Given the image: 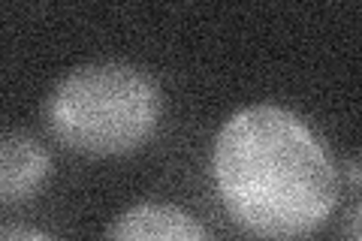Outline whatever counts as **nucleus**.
Segmentation results:
<instances>
[{
  "label": "nucleus",
  "instance_id": "f257e3e1",
  "mask_svg": "<svg viewBox=\"0 0 362 241\" xmlns=\"http://www.w3.org/2000/svg\"><path fill=\"white\" fill-rule=\"evenodd\" d=\"M209 175L230 221L263 241L311 235L338 205V169L323 136L278 102H251L221 124Z\"/></svg>",
  "mask_w": 362,
  "mask_h": 241
},
{
  "label": "nucleus",
  "instance_id": "f03ea898",
  "mask_svg": "<svg viewBox=\"0 0 362 241\" xmlns=\"http://www.w3.org/2000/svg\"><path fill=\"white\" fill-rule=\"evenodd\" d=\"M163 97L142 66L90 61L64 73L42 102L49 133L82 157H127L160 127Z\"/></svg>",
  "mask_w": 362,
  "mask_h": 241
},
{
  "label": "nucleus",
  "instance_id": "7ed1b4c3",
  "mask_svg": "<svg viewBox=\"0 0 362 241\" xmlns=\"http://www.w3.org/2000/svg\"><path fill=\"white\" fill-rule=\"evenodd\" d=\"M52 175V154L28 130H0V208L30 202Z\"/></svg>",
  "mask_w": 362,
  "mask_h": 241
},
{
  "label": "nucleus",
  "instance_id": "20e7f679",
  "mask_svg": "<svg viewBox=\"0 0 362 241\" xmlns=\"http://www.w3.org/2000/svg\"><path fill=\"white\" fill-rule=\"evenodd\" d=\"M106 241H214L190 211L169 202L130 205L112 221Z\"/></svg>",
  "mask_w": 362,
  "mask_h": 241
},
{
  "label": "nucleus",
  "instance_id": "39448f33",
  "mask_svg": "<svg viewBox=\"0 0 362 241\" xmlns=\"http://www.w3.org/2000/svg\"><path fill=\"white\" fill-rule=\"evenodd\" d=\"M0 241H54L49 233H42L37 226L25 223H4L0 226Z\"/></svg>",
  "mask_w": 362,
  "mask_h": 241
},
{
  "label": "nucleus",
  "instance_id": "423d86ee",
  "mask_svg": "<svg viewBox=\"0 0 362 241\" xmlns=\"http://www.w3.org/2000/svg\"><path fill=\"white\" fill-rule=\"evenodd\" d=\"M362 208L359 202L350 205V214H347V229H344V241H359V221H362Z\"/></svg>",
  "mask_w": 362,
  "mask_h": 241
},
{
  "label": "nucleus",
  "instance_id": "0eeeda50",
  "mask_svg": "<svg viewBox=\"0 0 362 241\" xmlns=\"http://www.w3.org/2000/svg\"><path fill=\"white\" fill-rule=\"evenodd\" d=\"M347 178H350V187L359 190V160L356 157L347 160Z\"/></svg>",
  "mask_w": 362,
  "mask_h": 241
}]
</instances>
